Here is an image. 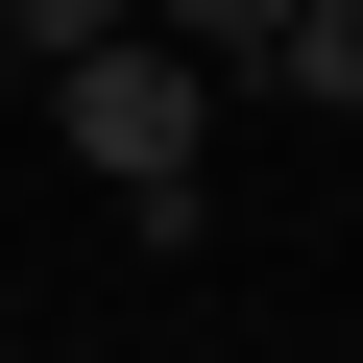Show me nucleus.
<instances>
[{"label": "nucleus", "instance_id": "obj_5", "mask_svg": "<svg viewBox=\"0 0 363 363\" xmlns=\"http://www.w3.org/2000/svg\"><path fill=\"white\" fill-rule=\"evenodd\" d=\"M0 73H25V49H0Z\"/></svg>", "mask_w": 363, "mask_h": 363}, {"label": "nucleus", "instance_id": "obj_1", "mask_svg": "<svg viewBox=\"0 0 363 363\" xmlns=\"http://www.w3.org/2000/svg\"><path fill=\"white\" fill-rule=\"evenodd\" d=\"M49 121H73V169H97V194H121L145 242H194V218H218V169H194V145H218V73L169 49V25L73 49V73H49Z\"/></svg>", "mask_w": 363, "mask_h": 363}, {"label": "nucleus", "instance_id": "obj_4", "mask_svg": "<svg viewBox=\"0 0 363 363\" xmlns=\"http://www.w3.org/2000/svg\"><path fill=\"white\" fill-rule=\"evenodd\" d=\"M291 97H363V0H315V25H291Z\"/></svg>", "mask_w": 363, "mask_h": 363}, {"label": "nucleus", "instance_id": "obj_2", "mask_svg": "<svg viewBox=\"0 0 363 363\" xmlns=\"http://www.w3.org/2000/svg\"><path fill=\"white\" fill-rule=\"evenodd\" d=\"M145 25L194 49V73H291V25H315V0H145Z\"/></svg>", "mask_w": 363, "mask_h": 363}, {"label": "nucleus", "instance_id": "obj_3", "mask_svg": "<svg viewBox=\"0 0 363 363\" xmlns=\"http://www.w3.org/2000/svg\"><path fill=\"white\" fill-rule=\"evenodd\" d=\"M145 25V0H0V49H25V73H73V49H121Z\"/></svg>", "mask_w": 363, "mask_h": 363}]
</instances>
